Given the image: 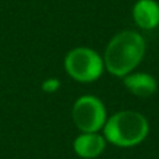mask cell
<instances>
[{
  "label": "cell",
  "instance_id": "3",
  "mask_svg": "<svg viewBox=\"0 0 159 159\" xmlns=\"http://www.w3.org/2000/svg\"><path fill=\"white\" fill-rule=\"evenodd\" d=\"M103 59L89 48H75L70 50L64 59L67 74L75 81L92 82L103 73Z\"/></svg>",
  "mask_w": 159,
  "mask_h": 159
},
{
  "label": "cell",
  "instance_id": "4",
  "mask_svg": "<svg viewBox=\"0 0 159 159\" xmlns=\"http://www.w3.org/2000/svg\"><path fill=\"white\" fill-rule=\"evenodd\" d=\"M73 120L84 133H96L106 123V109L101 99L92 95H84L73 106Z\"/></svg>",
  "mask_w": 159,
  "mask_h": 159
},
{
  "label": "cell",
  "instance_id": "6",
  "mask_svg": "<svg viewBox=\"0 0 159 159\" xmlns=\"http://www.w3.org/2000/svg\"><path fill=\"white\" fill-rule=\"evenodd\" d=\"M105 149V138L96 133H84L74 141V151L78 157L91 159L101 155Z\"/></svg>",
  "mask_w": 159,
  "mask_h": 159
},
{
  "label": "cell",
  "instance_id": "8",
  "mask_svg": "<svg viewBox=\"0 0 159 159\" xmlns=\"http://www.w3.org/2000/svg\"><path fill=\"white\" fill-rule=\"evenodd\" d=\"M59 87H60V82H59V80H55V78L46 80L43 82V85H42L43 91H46V92H55Z\"/></svg>",
  "mask_w": 159,
  "mask_h": 159
},
{
  "label": "cell",
  "instance_id": "1",
  "mask_svg": "<svg viewBox=\"0 0 159 159\" xmlns=\"http://www.w3.org/2000/svg\"><path fill=\"white\" fill-rule=\"evenodd\" d=\"M144 38L135 31H121L107 43L103 56L105 67L116 77H126L143 60Z\"/></svg>",
  "mask_w": 159,
  "mask_h": 159
},
{
  "label": "cell",
  "instance_id": "2",
  "mask_svg": "<svg viewBox=\"0 0 159 159\" xmlns=\"http://www.w3.org/2000/svg\"><path fill=\"white\" fill-rule=\"evenodd\" d=\"M148 121L141 113L121 110L106 120L103 126L105 138L117 147H133L148 135Z\"/></svg>",
  "mask_w": 159,
  "mask_h": 159
},
{
  "label": "cell",
  "instance_id": "7",
  "mask_svg": "<svg viewBox=\"0 0 159 159\" xmlns=\"http://www.w3.org/2000/svg\"><path fill=\"white\" fill-rule=\"evenodd\" d=\"M124 85L131 93L140 98H148L152 96L158 89L157 80L152 75L145 73H137V74H127L124 77Z\"/></svg>",
  "mask_w": 159,
  "mask_h": 159
},
{
  "label": "cell",
  "instance_id": "5",
  "mask_svg": "<svg viewBox=\"0 0 159 159\" xmlns=\"http://www.w3.org/2000/svg\"><path fill=\"white\" fill-rule=\"evenodd\" d=\"M133 18L143 30H154L159 25V4L155 0H138L133 7Z\"/></svg>",
  "mask_w": 159,
  "mask_h": 159
}]
</instances>
